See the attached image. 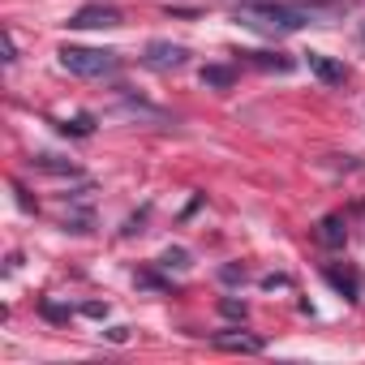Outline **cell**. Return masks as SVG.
Listing matches in <instances>:
<instances>
[{"instance_id": "obj_1", "label": "cell", "mask_w": 365, "mask_h": 365, "mask_svg": "<svg viewBox=\"0 0 365 365\" xmlns=\"http://www.w3.org/2000/svg\"><path fill=\"white\" fill-rule=\"evenodd\" d=\"M327 14H331L327 5H305V0H241L237 5V22L267 35H292L301 26H314Z\"/></svg>"}, {"instance_id": "obj_2", "label": "cell", "mask_w": 365, "mask_h": 365, "mask_svg": "<svg viewBox=\"0 0 365 365\" xmlns=\"http://www.w3.org/2000/svg\"><path fill=\"white\" fill-rule=\"evenodd\" d=\"M61 65L78 78H108V73H116L120 61L108 48H61Z\"/></svg>"}, {"instance_id": "obj_3", "label": "cell", "mask_w": 365, "mask_h": 365, "mask_svg": "<svg viewBox=\"0 0 365 365\" xmlns=\"http://www.w3.org/2000/svg\"><path fill=\"white\" fill-rule=\"evenodd\" d=\"M120 22H125V14H120L116 5H82V9L69 18L73 31H108V26H120Z\"/></svg>"}, {"instance_id": "obj_4", "label": "cell", "mask_w": 365, "mask_h": 365, "mask_svg": "<svg viewBox=\"0 0 365 365\" xmlns=\"http://www.w3.org/2000/svg\"><path fill=\"white\" fill-rule=\"evenodd\" d=\"M185 48H180V43H150L146 48V65L150 69H180V65H185Z\"/></svg>"}, {"instance_id": "obj_5", "label": "cell", "mask_w": 365, "mask_h": 365, "mask_svg": "<svg viewBox=\"0 0 365 365\" xmlns=\"http://www.w3.org/2000/svg\"><path fill=\"white\" fill-rule=\"evenodd\" d=\"M309 69H314L322 82H344V78H348V69H344V65H335V61H327L322 52H309Z\"/></svg>"}, {"instance_id": "obj_6", "label": "cell", "mask_w": 365, "mask_h": 365, "mask_svg": "<svg viewBox=\"0 0 365 365\" xmlns=\"http://www.w3.org/2000/svg\"><path fill=\"white\" fill-rule=\"evenodd\" d=\"M220 348H232V352H262V339L254 335H215Z\"/></svg>"}, {"instance_id": "obj_7", "label": "cell", "mask_w": 365, "mask_h": 365, "mask_svg": "<svg viewBox=\"0 0 365 365\" xmlns=\"http://www.w3.org/2000/svg\"><path fill=\"white\" fill-rule=\"evenodd\" d=\"M344 232H339V220H327V232H322V241H339Z\"/></svg>"}]
</instances>
